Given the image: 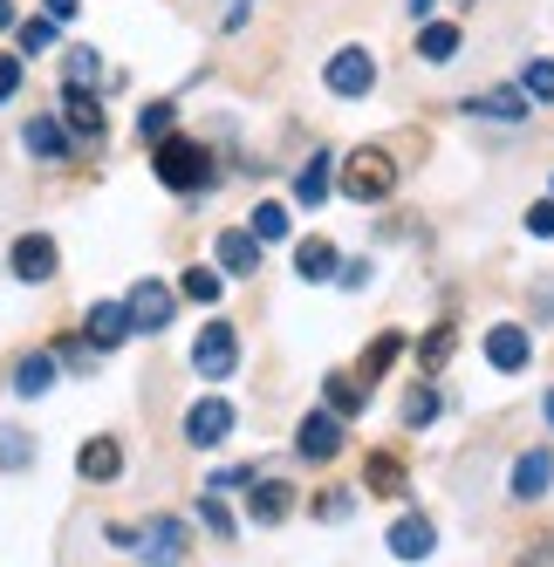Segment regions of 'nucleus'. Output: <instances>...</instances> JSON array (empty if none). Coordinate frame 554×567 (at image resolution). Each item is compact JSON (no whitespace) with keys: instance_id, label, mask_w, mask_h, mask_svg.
I'll list each match as a JSON object with an SVG mask.
<instances>
[{"instance_id":"f257e3e1","label":"nucleus","mask_w":554,"mask_h":567,"mask_svg":"<svg viewBox=\"0 0 554 567\" xmlns=\"http://www.w3.org/2000/svg\"><path fill=\"white\" fill-rule=\"evenodd\" d=\"M151 172H157V185H165V192H206L213 185V151L206 144H192V137H157L151 144Z\"/></svg>"},{"instance_id":"f03ea898","label":"nucleus","mask_w":554,"mask_h":567,"mask_svg":"<svg viewBox=\"0 0 554 567\" xmlns=\"http://www.w3.org/2000/svg\"><path fill=\"white\" fill-rule=\"evenodd\" d=\"M390 192H398V157L377 151V144H356L342 157V198H356V206H383Z\"/></svg>"},{"instance_id":"7ed1b4c3","label":"nucleus","mask_w":554,"mask_h":567,"mask_svg":"<svg viewBox=\"0 0 554 567\" xmlns=\"http://www.w3.org/2000/svg\"><path fill=\"white\" fill-rule=\"evenodd\" d=\"M192 370H199V377H233V370H240V336H233L226 329V321H206V329H199V342H192Z\"/></svg>"},{"instance_id":"20e7f679","label":"nucleus","mask_w":554,"mask_h":567,"mask_svg":"<svg viewBox=\"0 0 554 567\" xmlns=\"http://www.w3.org/2000/svg\"><path fill=\"white\" fill-rule=\"evenodd\" d=\"M486 362L500 377H521L534 362V336L521 329V321H493V329H486Z\"/></svg>"},{"instance_id":"39448f33","label":"nucleus","mask_w":554,"mask_h":567,"mask_svg":"<svg viewBox=\"0 0 554 567\" xmlns=\"http://www.w3.org/2000/svg\"><path fill=\"white\" fill-rule=\"evenodd\" d=\"M55 267H62V260H55V239H49V233H21V239H14V254H8V274H14V280L42 288V280H55Z\"/></svg>"},{"instance_id":"423d86ee","label":"nucleus","mask_w":554,"mask_h":567,"mask_svg":"<svg viewBox=\"0 0 554 567\" xmlns=\"http://www.w3.org/2000/svg\"><path fill=\"white\" fill-rule=\"evenodd\" d=\"M322 83H329L336 96H370V90H377V62H370V49H336L329 69H322Z\"/></svg>"},{"instance_id":"0eeeda50","label":"nucleus","mask_w":554,"mask_h":567,"mask_svg":"<svg viewBox=\"0 0 554 567\" xmlns=\"http://www.w3.org/2000/svg\"><path fill=\"white\" fill-rule=\"evenodd\" d=\"M295 452H301L308 465H329V458L342 452V417H336V411H308L301 431H295Z\"/></svg>"},{"instance_id":"6e6552de","label":"nucleus","mask_w":554,"mask_h":567,"mask_svg":"<svg viewBox=\"0 0 554 567\" xmlns=\"http://www.w3.org/2000/svg\"><path fill=\"white\" fill-rule=\"evenodd\" d=\"M124 308H131V329H165V321L178 315V295L165 288V280H137Z\"/></svg>"},{"instance_id":"1a4fd4ad","label":"nucleus","mask_w":554,"mask_h":567,"mask_svg":"<svg viewBox=\"0 0 554 567\" xmlns=\"http://www.w3.org/2000/svg\"><path fill=\"white\" fill-rule=\"evenodd\" d=\"M62 131H69V137H83V144H103V103H96L83 83H69V90H62Z\"/></svg>"},{"instance_id":"9d476101","label":"nucleus","mask_w":554,"mask_h":567,"mask_svg":"<svg viewBox=\"0 0 554 567\" xmlns=\"http://www.w3.org/2000/svg\"><path fill=\"white\" fill-rule=\"evenodd\" d=\"M124 336H131V308H124V301H90L83 342H90V349H124Z\"/></svg>"},{"instance_id":"9b49d317","label":"nucleus","mask_w":554,"mask_h":567,"mask_svg":"<svg viewBox=\"0 0 554 567\" xmlns=\"http://www.w3.org/2000/svg\"><path fill=\"white\" fill-rule=\"evenodd\" d=\"M131 547L144 554V567H178V560H185V526H178V519H151Z\"/></svg>"},{"instance_id":"f8f14e48","label":"nucleus","mask_w":554,"mask_h":567,"mask_svg":"<svg viewBox=\"0 0 554 567\" xmlns=\"http://www.w3.org/2000/svg\"><path fill=\"white\" fill-rule=\"evenodd\" d=\"M288 513H295V485H281V478L247 485V519H254V526H281Z\"/></svg>"},{"instance_id":"ddd939ff","label":"nucleus","mask_w":554,"mask_h":567,"mask_svg":"<svg viewBox=\"0 0 554 567\" xmlns=\"http://www.w3.org/2000/svg\"><path fill=\"white\" fill-rule=\"evenodd\" d=\"M465 116H486V124H527V96L521 90H472Z\"/></svg>"},{"instance_id":"4468645a","label":"nucleus","mask_w":554,"mask_h":567,"mask_svg":"<svg viewBox=\"0 0 554 567\" xmlns=\"http://www.w3.org/2000/svg\"><path fill=\"white\" fill-rule=\"evenodd\" d=\"M75 472H83L90 485H110V478H124V444H116V437H90L83 452H75Z\"/></svg>"},{"instance_id":"2eb2a0df","label":"nucleus","mask_w":554,"mask_h":567,"mask_svg":"<svg viewBox=\"0 0 554 567\" xmlns=\"http://www.w3.org/2000/svg\"><path fill=\"white\" fill-rule=\"evenodd\" d=\"M21 144H28V157H42V165H62V157H69V131H62V116H28Z\"/></svg>"},{"instance_id":"dca6fc26","label":"nucleus","mask_w":554,"mask_h":567,"mask_svg":"<svg viewBox=\"0 0 554 567\" xmlns=\"http://www.w3.org/2000/svg\"><path fill=\"white\" fill-rule=\"evenodd\" d=\"M233 431V403H219V396H206V403H192L185 411V437L192 444H219Z\"/></svg>"},{"instance_id":"f3484780","label":"nucleus","mask_w":554,"mask_h":567,"mask_svg":"<svg viewBox=\"0 0 554 567\" xmlns=\"http://www.w3.org/2000/svg\"><path fill=\"white\" fill-rule=\"evenodd\" d=\"M506 485H513V499H541L547 485H554V458H547V452H521Z\"/></svg>"},{"instance_id":"a211bd4d","label":"nucleus","mask_w":554,"mask_h":567,"mask_svg":"<svg viewBox=\"0 0 554 567\" xmlns=\"http://www.w3.org/2000/svg\"><path fill=\"white\" fill-rule=\"evenodd\" d=\"M213 254H219V267H226V274H254V267H260V239H254L247 226H233V233H219V239H213Z\"/></svg>"},{"instance_id":"6ab92c4d","label":"nucleus","mask_w":554,"mask_h":567,"mask_svg":"<svg viewBox=\"0 0 554 567\" xmlns=\"http://www.w3.org/2000/svg\"><path fill=\"white\" fill-rule=\"evenodd\" d=\"M329 178H336V157H329V151H308V165L295 172V198H301V206H322V198H329Z\"/></svg>"},{"instance_id":"aec40b11","label":"nucleus","mask_w":554,"mask_h":567,"mask_svg":"<svg viewBox=\"0 0 554 567\" xmlns=\"http://www.w3.org/2000/svg\"><path fill=\"white\" fill-rule=\"evenodd\" d=\"M431 547H439V526H431V519H398V526H390V554H398V560H424Z\"/></svg>"},{"instance_id":"412c9836","label":"nucleus","mask_w":554,"mask_h":567,"mask_svg":"<svg viewBox=\"0 0 554 567\" xmlns=\"http://www.w3.org/2000/svg\"><path fill=\"white\" fill-rule=\"evenodd\" d=\"M322 403H329L336 417H356V411L370 403V383H356V377H342V370H336V377L322 383Z\"/></svg>"},{"instance_id":"4be33fe9","label":"nucleus","mask_w":554,"mask_h":567,"mask_svg":"<svg viewBox=\"0 0 554 567\" xmlns=\"http://www.w3.org/2000/svg\"><path fill=\"white\" fill-rule=\"evenodd\" d=\"M418 55H424V62H452V55H459V28H452V21H424V28H418Z\"/></svg>"},{"instance_id":"5701e85b","label":"nucleus","mask_w":554,"mask_h":567,"mask_svg":"<svg viewBox=\"0 0 554 567\" xmlns=\"http://www.w3.org/2000/svg\"><path fill=\"white\" fill-rule=\"evenodd\" d=\"M0 472H34V437L21 424H0Z\"/></svg>"},{"instance_id":"b1692460","label":"nucleus","mask_w":554,"mask_h":567,"mask_svg":"<svg viewBox=\"0 0 554 567\" xmlns=\"http://www.w3.org/2000/svg\"><path fill=\"white\" fill-rule=\"evenodd\" d=\"M49 383H55V355H21L14 396H49Z\"/></svg>"},{"instance_id":"393cba45","label":"nucleus","mask_w":554,"mask_h":567,"mask_svg":"<svg viewBox=\"0 0 554 567\" xmlns=\"http://www.w3.org/2000/svg\"><path fill=\"white\" fill-rule=\"evenodd\" d=\"M439 411H445V396L431 390V383H411V390H404V424H411V431L439 424Z\"/></svg>"},{"instance_id":"a878e982","label":"nucleus","mask_w":554,"mask_h":567,"mask_svg":"<svg viewBox=\"0 0 554 567\" xmlns=\"http://www.w3.org/2000/svg\"><path fill=\"white\" fill-rule=\"evenodd\" d=\"M295 274L301 280H336V247L329 239H308V247L295 254Z\"/></svg>"},{"instance_id":"bb28decb","label":"nucleus","mask_w":554,"mask_h":567,"mask_svg":"<svg viewBox=\"0 0 554 567\" xmlns=\"http://www.w3.org/2000/svg\"><path fill=\"white\" fill-rule=\"evenodd\" d=\"M398 355H404V336H398V329H383V336L370 342V355H363V383H377V377H383Z\"/></svg>"},{"instance_id":"cd10ccee","label":"nucleus","mask_w":554,"mask_h":567,"mask_svg":"<svg viewBox=\"0 0 554 567\" xmlns=\"http://www.w3.org/2000/svg\"><path fill=\"white\" fill-rule=\"evenodd\" d=\"M178 295L199 301V308H213V301H219V274H213V267H185V274H178Z\"/></svg>"},{"instance_id":"c85d7f7f","label":"nucleus","mask_w":554,"mask_h":567,"mask_svg":"<svg viewBox=\"0 0 554 567\" xmlns=\"http://www.w3.org/2000/svg\"><path fill=\"white\" fill-rule=\"evenodd\" d=\"M452 342H459V329H452V321H439V329H431V336L418 342V370L431 377V370H439V362L452 355Z\"/></svg>"},{"instance_id":"c756f323","label":"nucleus","mask_w":554,"mask_h":567,"mask_svg":"<svg viewBox=\"0 0 554 567\" xmlns=\"http://www.w3.org/2000/svg\"><path fill=\"white\" fill-rule=\"evenodd\" d=\"M521 96H527V103H554V55H534V62H527Z\"/></svg>"},{"instance_id":"7c9ffc66","label":"nucleus","mask_w":554,"mask_h":567,"mask_svg":"<svg viewBox=\"0 0 554 567\" xmlns=\"http://www.w3.org/2000/svg\"><path fill=\"white\" fill-rule=\"evenodd\" d=\"M55 34H62V28L42 14V21H21V28H14V42H21V55H49V49H55Z\"/></svg>"},{"instance_id":"2f4dec72","label":"nucleus","mask_w":554,"mask_h":567,"mask_svg":"<svg viewBox=\"0 0 554 567\" xmlns=\"http://www.w3.org/2000/svg\"><path fill=\"white\" fill-rule=\"evenodd\" d=\"M370 493H383V499H398V493H404V465L390 458V452L370 458Z\"/></svg>"},{"instance_id":"473e14b6","label":"nucleus","mask_w":554,"mask_h":567,"mask_svg":"<svg viewBox=\"0 0 554 567\" xmlns=\"http://www.w3.org/2000/svg\"><path fill=\"white\" fill-rule=\"evenodd\" d=\"M260 247H274V239H288V213L281 206H254V226H247Z\"/></svg>"},{"instance_id":"72a5a7b5","label":"nucleus","mask_w":554,"mask_h":567,"mask_svg":"<svg viewBox=\"0 0 554 567\" xmlns=\"http://www.w3.org/2000/svg\"><path fill=\"white\" fill-rule=\"evenodd\" d=\"M172 124H178V110H172V103H151V110L137 116V137L157 144V137H172Z\"/></svg>"},{"instance_id":"f704fd0d","label":"nucleus","mask_w":554,"mask_h":567,"mask_svg":"<svg viewBox=\"0 0 554 567\" xmlns=\"http://www.w3.org/2000/svg\"><path fill=\"white\" fill-rule=\"evenodd\" d=\"M62 75H69V83H96V75H103L96 49H69V55H62Z\"/></svg>"},{"instance_id":"c9c22d12","label":"nucleus","mask_w":554,"mask_h":567,"mask_svg":"<svg viewBox=\"0 0 554 567\" xmlns=\"http://www.w3.org/2000/svg\"><path fill=\"white\" fill-rule=\"evenodd\" d=\"M199 519L213 526V534H240V526H233V513L219 506V493H206V499H199Z\"/></svg>"},{"instance_id":"e433bc0d","label":"nucleus","mask_w":554,"mask_h":567,"mask_svg":"<svg viewBox=\"0 0 554 567\" xmlns=\"http://www.w3.org/2000/svg\"><path fill=\"white\" fill-rule=\"evenodd\" d=\"M240 485H254V465H219L213 472V493H240Z\"/></svg>"},{"instance_id":"4c0bfd02","label":"nucleus","mask_w":554,"mask_h":567,"mask_svg":"<svg viewBox=\"0 0 554 567\" xmlns=\"http://www.w3.org/2000/svg\"><path fill=\"white\" fill-rule=\"evenodd\" d=\"M336 280L342 288H370V260H336Z\"/></svg>"},{"instance_id":"58836bf2","label":"nucleus","mask_w":554,"mask_h":567,"mask_svg":"<svg viewBox=\"0 0 554 567\" xmlns=\"http://www.w3.org/2000/svg\"><path fill=\"white\" fill-rule=\"evenodd\" d=\"M527 233H534V239H554V198H541V206L527 213Z\"/></svg>"},{"instance_id":"ea45409f","label":"nucleus","mask_w":554,"mask_h":567,"mask_svg":"<svg viewBox=\"0 0 554 567\" xmlns=\"http://www.w3.org/2000/svg\"><path fill=\"white\" fill-rule=\"evenodd\" d=\"M21 90V55H0V103Z\"/></svg>"},{"instance_id":"a19ab883","label":"nucleus","mask_w":554,"mask_h":567,"mask_svg":"<svg viewBox=\"0 0 554 567\" xmlns=\"http://www.w3.org/2000/svg\"><path fill=\"white\" fill-rule=\"evenodd\" d=\"M55 362H69V370H90V342H62Z\"/></svg>"},{"instance_id":"79ce46f5","label":"nucleus","mask_w":554,"mask_h":567,"mask_svg":"<svg viewBox=\"0 0 554 567\" xmlns=\"http://www.w3.org/2000/svg\"><path fill=\"white\" fill-rule=\"evenodd\" d=\"M42 8H49V21H69L75 8H83V0H42Z\"/></svg>"},{"instance_id":"37998d69","label":"nucleus","mask_w":554,"mask_h":567,"mask_svg":"<svg viewBox=\"0 0 554 567\" xmlns=\"http://www.w3.org/2000/svg\"><path fill=\"white\" fill-rule=\"evenodd\" d=\"M0 28H14V0H0Z\"/></svg>"},{"instance_id":"c03bdc74","label":"nucleus","mask_w":554,"mask_h":567,"mask_svg":"<svg viewBox=\"0 0 554 567\" xmlns=\"http://www.w3.org/2000/svg\"><path fill=\"white\" fill-rule=\"evenodd\" d=\"M541 411H547V424H554V390H547V396H541Z\"/></svg>"},{"instance_id":"a18cd8bd","label":"nucleus","mask_w":554,"mask_h":567,"mask_svg":"<svg viewBox=\"0 0 554 567\" xmlns=\"http://www.w3.org/2000/svg\"><path fill=\"white\" fill-rule=\"evenodd\" d=\"M424 8H431V0H411V14H424Z\"/></svg>"}]
</instances>
